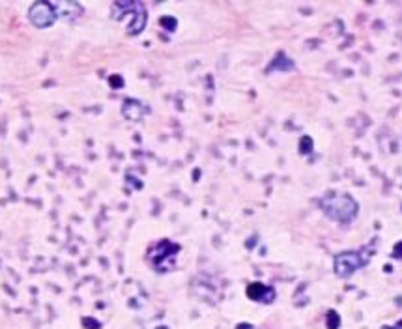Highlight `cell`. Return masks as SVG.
<instances>
[{
  "label": "cell",
  "mask_w": 402,
  "mask_h": 329,
  "mask_svg": "<svg viewBox=\"0 0 402 329\" xmlns=\"http://www.w3.org/2000/svg\"><path fill=\"white\" fill-rule=\"evenodd\" d=\"M28 19L32 21L34 27L47 28L51 27L58 17H56V12H54L53 4H49V2H36V4H32L30 10H28Z\"/></svg>",
  "instance_id": "5b68a950"
},
{
  "label": "cell",
  "mask_w": 402,
  "mask_h": 329,
  "mask_svg": "<svg viewBox=\"0 0 402 329\" xmlns=\"http://www.w3.org/2000/svg\"><path fill=\"white\" fill-rule=\"evenodd\" d=\"M313 148H315V142H313V139H311L309 135H305V137L300 139V154L309 155L313 152Z\"/></svg>",
  "instance_id": "30bf717a"
},
{
  "label": "cell",
  "mask_w": 402,
  "mask_h": 329,
  "mask_svg": "<svg viewBox=\"0 0 402 329\" xmlns=\"http://www.w3.org/2000/svg\"><path fill=\"white\" fill-rule=\"evenodd\" d=\"M122 113H124V116H126L128 120L139 122L142 116L146 115L148 109L142 107V103H139V101L126 100V103H124V109H122Z\"/></svg>",
  "instance_id": "52a82bcc"
},
{
  "label": "cell",
  "mask_w": 402,
  "mask_h": 329,
  "mask_svg": "<svg viewBox=\"0 0 402 329\" xmlns=\"http://www.w3.org/2000/svg\"><path fill=\"white\" fill-rule=\"evenodd\" d=\"M320 208L331 221L350 225L359 214V204L352 195L346 193H328L320 198Z\"/></svg>",
  "instance_id": "6da1fadb"
},
{
  "label": "cell",
  "mask_w": 402,
  "mask_h": 329,
  "mask_svg": "<svg viewBox=\"0 0 402 329\" xmlns=\"http://www.w3.org/2000/svg\"><path fill=\"white\" fill-rule=\"evenodd\" d=\"M326 326H328V329H339L341 328V316L337 315L335 310H328V315H326Z\"/></svg>",
  "instance_id": "8fae6325"
},
{
  "label": "cell",
  "mask_w": 402,
  "mask_h": 329,
  "mask_svg": "<svg viewBox=\"0 0 402 329\" xmlns=\"http://www.w3.org/2000/svg\"><path fill=\"white\" fill-rule=\"evenodd\" d=\"M292 71L294 69V62L290 60L284 53H279L275 56V60L271 62V66L268 67V71Z\"/></svg>",
  "instance_id": "9c48e42d"
},
{
  "label": "cell",
  "mask_w": 402,
  "mask_h": 329,
  "mask_svg": "<svg viewBox=\"0 0 402 329\" xmlns=\"http://www.w3.org/2000/svg\"><path fill=\"white\" fill-rule=\"evenodd\" d=\"M382 329H402V320L401 322H397L395 326H383Z\"/></svg>",
  "instance_id": "4fadbf2b"
},
{
  "label": "cell",
  "mask_w": 402,
  "mask_h": 329,
  "mask_svg": "<svg viewBox=\"0 0 402 329\" xmlns=\"http://www.w3.org/2000/svg\"><path fill=\"white\" fill-rule=\"evenodd\" d=\"M53 6L54 12H56V17H62V19H75L82 12L79 4H75V2H58V4H53Z\"/></svg>",
  "instance_id": "ba28073f"
},
{
  "label": "cell",
  "mask_w": 402,
  "mask_h": 329,
  "mask_svg": "<svg viewBox=\"0 0 402 329\" xmlns=\"http://www.w3.org/2000/svg\"><path fill=\"white\" fill-rule=\"evenodd\" d=\"M178 251H180V245L168 242V240H163V242L155 243L154 249H152L148 255H150V262H152V266H154L157 271H168L172 266H170L167 260L175 262L176 253H178Z\"/></svg>",
  "instance_id": "277c9868"
},
{
  "label": "cell",
  "mask_w": 402,
  "mask_h": 329,
  "mask_svg": "<svg viewBox=\"0 0 402 329\" xmlns=\"http://www.w3.org/2000/svg\"><path fill=\"white\" fill-rule=\"evenodd\" d=\"M245 292H247L249 299H253V302L273 303L275 299V290L268 284H262V282H251Z\"/></svg>",
  "instance_id": "8992f818"
},
{
  "label": "cell",
  "mask_w": 402,
  "mask_h": 329,
  "mask_svg": "<svg viewBox=\"0 0 402 329\" xmlns=\"http://www.w3.org/2000/svg\"><path fill=\"white\" fill-rule=\"evenodd\" d=\"M128 15V34L137 36L146 27V8L141 2H116L113 6V17L116 21H122Z\"/></svg>",
  "instance_id": "7a4b0ae2"
},
{
  "label": "cell",
  "mask_w": 402,
  "mask_h": 329,
  "mask_svg": "<svg viewBox=\"0 0 402 329\" xmlns=\"http://www.w3.org/2000/svg\"><path fill=\"white\" fill-rule=\"evenodd\" d=\"M393 258H399V260H402V242H399L395 245V247H393Z\"/></svg>",
  "instance_id": "7c38bea8"
},
{
  "label": "cell",
  "mask_w": 402,
  "mask_h": 329,
  "mask_svg": "<svg viewBox=\"0 0 402 329\" xmlns=\"http://www.w3.org/2000/svg\"><path fill=\"white\" fill-rule=\"evenodd\" d=\"M367 262H369V255L365 251H344L333 258V271L337 277L348 279L357 269L367 266Z\"/></svg>",
  "instance_id": "3957f363"
}]
</instances>
